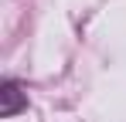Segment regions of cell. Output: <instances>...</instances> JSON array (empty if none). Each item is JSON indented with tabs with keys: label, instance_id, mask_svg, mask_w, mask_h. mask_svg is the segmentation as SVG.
Instances as JSON below:
<instances>
[{
	"label": "cell",
	"instance_id": "6da1fadb",
	"mask_svg": "<svg viewBox=\"0 0 126 122\" xmlns=\"http://www.w3.org/2000/svg\"><path fill=\"white\" fill-rule=\"evenodd\" d=\"M27 109V95H24L17 78H3L0 81V119H14L17 112Z\"/></svg>",
	"mask_w": 126,
	"mask_h": 122
}]
</instances>
